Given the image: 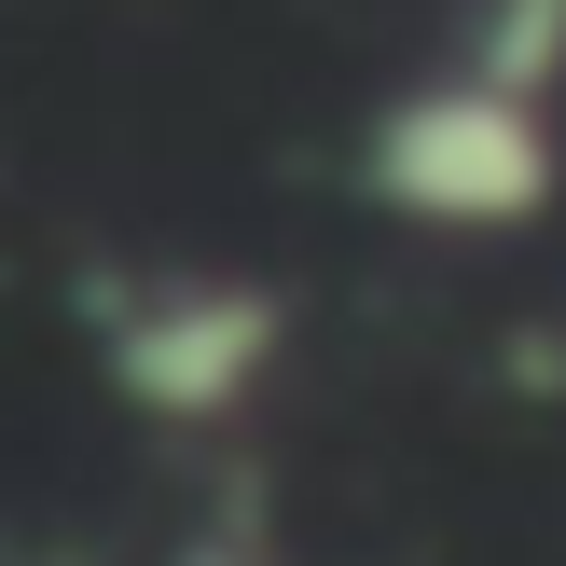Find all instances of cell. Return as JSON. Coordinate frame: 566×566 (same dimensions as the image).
<instances>
[{
	"label": "cell",
	"instance_id": "obj_1",
	"mask_svg": "<svg viewBox=\"0 0 566 566\" xmlns=\"http://www.w3.org/2000/svg\"><path fill=\"white\" fill-rule=\"evenodd\" d=\"M553 180H566L553 111L497 97V83H470V70L387 97L374 138H359V193L401 208V221H429V235H512V221L553 208Z\"/></svg>",
	"mask_w": 566,
	"mask_h": 566
},
{
	"label": "cell",
	"instance_id": "obj_3",
	"mask_svg": "<svg viewBox=\"0 0 566 566\" xmlns=\"http://www.w3.org/2000/svg\"><path fill=\"white\" fill-rule=\"evenodd\" d=\"M166 566H276V553H263V539H235V525H208V539H180Z\"/></svg>",
	"mask_w": 566,
	"mask_h": 566
},
{
	"label": "cell",
	"instance_id": "obj_2",
	"mask_svg": "<svg viewBox=\"0 0 566 566\" xmlns=\"http://www.w3.org/2000/svg\"><path fill=\"white\" fill-rule=\"evenodd\" d=\"M276 332H291V304L263 276H153L138 304H111V387L166 429H221L276 374Z\"/></svg>",
	"mask_w": 566,
	"mask_h": 566
}]
</instances>
